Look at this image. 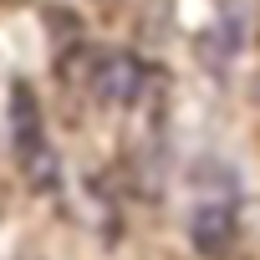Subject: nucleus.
<instances>
[{
	"label": "nucleus",
	"instance_id": "2",
	"mask_svg": "<svg viewBox=\"0 0 260 260\" xmlns=\"http://www.w3.org/2000/svg\"><path fill=\"white\" fill-rule=\"evenodd\" d=\"M143 82H148V72H143L138 56H127V51H92L87 87H92L102 102H117V107L138 102V97H143Z\"/></svg>",
	"mask_w": 260,
	"mask_h": 260
},
{
	"label": "nucleus",
	"instance_id": "3",
	"mask_svg": "<svg viewBox=\"0 0 260 260\" xmlns=\"http://www.w3.org/2000/svg\"><path fill=\"white\" fill-rule=\"evenodd\" d=\"M189 240H194L199 255L224 260L230 245H235V214H230L224 204H204V209H194V219H189Z\"/></svg>",
	"mask_w": 260,
	"mask_h": 260
},
{
	"label": "nucleus",
	"instance_id": "1",
	"mask_svg": "<svg viewBox=\"0 0 260 260\" xmlns=\"http://www.w3.org/2000/svg\"><path fill=\"white\" fill-rule=\"evenodd\" d=\"M11 127H16V158H21L26 179H31L36 189H56L61 169H56V153H51V143H46V133H41V112H36V102H31L26 87H16Z\"/></svg>",
	"mask_w": 260,
	"mask_h": 260
}]
</instances>
